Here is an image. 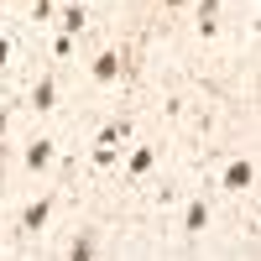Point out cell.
Masks as SVG:
<instances>
[{
	"instance_id": "cell-1",
	"label": "cell",
	"mask_w": 261,
	"mask_h": 261,
	"mask_svg": "<svg viewBox=\"0 0 261 261\" xmlns=\"http://www.w3.org/2000/svg\"><path fill=\"white\" fill-rule=\"evenodd\" d=\"M115 73H120V47H105L94 58V84H115Z\"/></svg>"
},
{
	"instance_id": "cell-2",
	"label": "cell",
	"mask_w": 261,
	"mask_h": 261,
	"mask_svg": "<svg viewBox=\"0 0 261 261\" xmlns=\"http://www.w3.org/2000/svg\"><path fill=\"white\" fill-rule=\"evenodd\" d=\"M251 183H256V167H251V162H230L225 188H230V193H241V188H251Z\"/></svg>"
},
{
	"instance_id": "cell-3",
	"label": "cell",
	"mask_w": 261,
	"mask_h": 261,
	"mask_svg": "<svg viewBox=\"0 0 261 261\" xmlns=\"http://www.w3.org/2000/svg\"><path fill=\"white\" fill-rule=\"evenodd\" d=\"M53 105H58V84H53V79H42L37 89H32V110H37V115H47Z\"/></svg>"
},
{
	"instance_id": "cell-4",
	"label": "cell",
	"mask_w": 261,
	"mask_h": 261,
	"mask_svg": "<svg viewBox=\"0 0 261 261\" xmlns=\"http://www.w3.org/2000/svg\"><path fill=\"white\" fill-rule=\"evenodd\" d=\"M47 162H53V141H47V136H32V146H27V167L42 172Z\"/></svg>"
},
{
	"instance_id": "cell-5",
	"label": "cell",
	"mask_w": 261,
	"mask_h": 261,
	"mask_svg": "<svg viewBox=\"0 0 261 261\" xmlns=\"http://www.w3.org/2000/svg\"><path fill=\"white\" fill-rule=\"evenodd\" d=\"M151 162H157V151H151V146H141V151H130L125 172H130V178H146V172H151Z\"/></svg>"
},
{
	"instance_id": "cell-6",
	"label": "cell",
	"mask_w": 261,
	"mask_h": 261,
	"mask_svg": "<svg viewBox=\"0 0 261 261\" xmlns=\"http://www.w3.org/2000/svg\"><path fill=\"white\" fill-rule=\"evenodd\" d=\"M47 199H37V204H27V214H21V225H27V230H42V225H47Z\"/></svg>"
},
{
	"instance_id": "cell-7",
	"label": "cell",
	"mask_w": 261,
	"mask_h": 261,
	"mask_svg": "<svg viewBox=\"0 0 261 261\" xmlns=\"http://www.w3.org/2000/svg\"><path fill=\"white\" fill-rule=\"evenodd\" d=\"M120 141H130V125H125V120H115V125H99V146H120Z\"/></svg>"
},
{
	"instance_id": "cell-8",
	"label": "cell",
	"mask_w": 261,
	"mask_h": 261,
	"mask_svg": "<svg viewBox=\"0 0 261 261\" xmlns=\"http://www.w3.org/2000/svg\"><path fill=\"white\" fill-rule=\"evenodd\" d=\"M204 225H209V204L199 199V204H188V235H199Z\"/></svg>"
},
{
	"instance_id": "cell-9",
	"label": "cell",
	"mask_w": 261,
	"mask_h": 261,
	"mask_svg": "<svg viewBox=\"0 0 261 261\" xmlns=\"http://www.w3.org/2000/svg\"><path fill=\"white\" fill-rule=\"evenodd\" d=\"M63 32H84V6H68V11H63Z\"/></svg>"
},
{
	"instance_id": "cell-10",
	"label": "cell",
	"mask_w": 261,
	"mask_h": 261,
	"mask_svg": "<svg viewBox=\"0 0 261 261\" xmlns=\"http://www.w3.org/2000/svg\"><path fill=\"white\" fill-rule=\"evenodd\" d=\"M53 53H58V58H73V37L58 32V37H53Z\"/></svg>"
},
{
	"instance_id": "cell-11",
	"label": "cell",
	"mask_w": 261,
	"mask_h": 261,
	"mask_svg": "<svg viewBox=\"0 0 261 261\" xmlns=\"http://www.w3.org/2000/svg\"><path fill=\"white\" fill-rule=\"evenodd\" d=\"M73 261H84V256H94V241H84V235H79V241H73V251H68Z\"/></svg>"
},
{
	"instance_id": "cell-12",
	"label": "cell",
	"mask_w": 261,
	"mask_h": 261,
	"mask_svg": "<svg viewBox=\"0 0 261 261\" xmlns=\"http://www.w3.org/2000/svg\"><path fill=\"white\" fill-rule=\"evenodd\" d=\"M6 58H11V42H6V37H0V63H6Z\"/></svg>"
},
{
	"instance_id": "cell-13",
	"label": "cell",
	"mask_w": 261,
	"mask_h": 261,
	"mask_svg": "<svg viewBox=\"0 0 261 261\" xmlns=\"http://www.w3.org/2000/svg\"><path fill=\"white\" fill-rule=\"evenodd\" d=\"M162 6H172V11H178V6H188V0H162Z\"/></svg>"
},
{
	"instance_id": "cell-14",
	"label": "cell",
	"mask_w": 261,
	"mask_h": 261,
	"mask_svg": "<svg viewBox=\"0 0 261 261\" xmlns=\"http://www.w3.org/2000/svg\"><path fill=\"white\" fill-rule=\"evenodd\" d=\"M0 141H6V115H0Z\"/></svg>"
},
{
	"instance_id": "cell-15",
	"label": "cell",
	"mask_w": 261,
	"mask_h": 261,
	"mask_svg": "<svg viewBox=\"0 0 261 261\" xmlns=\"http://www.w3.org/2000/svg\"><path fill=\"white\" fill-rule=\"evenodd\" d=\"M68 6H84V0H68Z\"/></svg>"
}]
</instances>
